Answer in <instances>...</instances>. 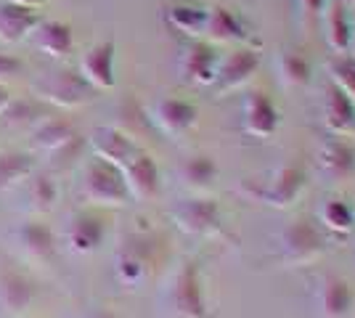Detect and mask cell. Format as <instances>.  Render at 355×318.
I'll return each instance as SVG.
<instances>
[{
    "label": "cell",
    "mask_w": 355,
    "mask_h": 318,
    "mask_svg": "<svg viewBox=\"0 0 355 318\" xmlns=\"http://www.w3.org/2000/svg\"><path fill=\"white\" fill-rule=\"evenodd\" d=\"M164 308L173 318H209L207 292L199 260H186L170 279L164 292Z\"/></svg>",
    "instance_id": "6da1fadb"
},
{
    "label": "cell",
    "mask_w": 355,
    "mask_h": 318,
    "mask_svg": "<svg viewBox=\"0 0 355 318\" xmlns=\"http://www.w3.org/2000/svg\"><path fill=\"white\" fill-rule=\"evenodd\" d=\"M326 247H329V236L321 228V223H315L313 218H297L286 228H282L276 236L279 260L289 268L308 265V263L324 258Z\"/></svg>",
    "instance_id": "7a4b0ae2"
},
{
    "label": "cell",
    "mask_w": 355,
    "mask_h": 318,
    "mask_svg": "<svg viewBox=\"0 0 355 318\" xmlns=\"http://www.w3.org/2000/svg\"><path fill=\"white\" fill-rule=\"evenodd\" d=\"M83 194L93 204H101V207H122L130 202V191H128V183H125V173L122 167L104 162V159H93L85 167V175H83Z\"/></svg>",
    "instance_id": "3957f363"
},
{
    "label": "cell",
    "mask_w": 355,
    "mask_h": 318,
    "mask_svg": "<svg viewBox=\"0 0 355 318\" xmlns=\"http://www.w3.org/2000/svg\"><path fill=\"white\" fill-rule=\"evenodd\" d=\"M308 186H311L308 170L300 162H286L279 170H273L268 186L260 191V199L273 210H292L308 194Z\"/></svg>",
    "instance_id": "277c9868"
},
{
    "label": "cell",
    "mask_w": 355,
    "mask_h": 318,
    "mask_svg": "<svg viewBox=\"0 0 355 318\" xmlns=\"http://www.w3.org/2000/svg\"><path fill=\"white\" fill-rule=\"evenodd\" d=\"M260 67H263V59H260V53L254 48L236 46L234 51H228L225 56H220L212 88H215L218 96H228V93L241 91V88H247L252 80L257 77Z\"/></svg>",
    "instance_id": "5b68a950"
},
{
    "label": "cell",
    "mask_w": 355,
    "mask_h": 318,
    "mask_svg": "<svg viewBox=\"0 0 355 318\" xmlns=\"http://www.w3.org/2000/svg\"><path fill=\"white\" fill-rule=\"evenodd\" d=\"M173 220H175V226L183 233L199 236V239L220 236L223 228H225L218 202H212L209 197H193L180 202L175 210H173Z\"/></svg>",
    "instance_id": "8992f818"
},
{
    "label": "cell",
    "mask_w": 355,
    "mask_h": 318,
    "mask_svg": "<svg viewBox=\"0 0 355 318\" xmlns=\"http://www.w3.org/2000/svg\"><path fill=\"white\" fill-rule=\"evenodd\" d=\"M241 127L247 136L254 138H273L282 130V112L273 96L266 91H250L241 104Z\"/></svg>",
    "instance_id": "52a82bcc"
},
{
    "label": "cell",
    "mask_w": 355,
    "mask_h": 318,
    "mask_svg": "<svg viewBox=\"0 0 355 318\" xmlns=\"http://www.w3.org/2000/svg\"><path fill=\"white\" fill-rule=\"evenodd\" d=\"M37 93L40 98L51 101L56 106H64V109H74V106H83L85 101L93 98V88L88 85V80L80 75V72H72V69H56L51 75L37 82Z\"/></svg>",
    "instance_id": "ba28073f"
},
{
    "label": "cell",
    "mask_w": 355,
    "mask_h": 318,
    "mask_svg": "<svg viewBox=\"0 0 355 318\" xmlns=\"http://www.w3.org/2000/svg\"><path fill=\"white\" fill-rule=\"evenodd\" d=\"M313 303L318 318H355V287L342 276H324L315 284Z\"/></svg>",
    "instance_id": "9c48e42d"
},
{
    "label": "cell",
    "mask_w": 355,
    "mask_h": 318,
    "mask_svg": "<svg viewBox=\"0 0 355 318\" xmlns=\"http://www.w3.org/2000/svg\"><path fill=\"white\" fill-rule=\"evenodd\" d=\"M151 117L157 122V127L162 130L164 136L180 138L186 133H191L199 122V109L196 104H191L189 98H175V96H164L159 98L154 109H151Z\"/></svg>",
    "instance_id": "30bf717a"
},
{
    "label": "cell",
    "mask_w": 355,
    "mask_h": 318,
    "mask_svg": "<svg viewBox=\"0 0 355 318\" xmlns=\"http://www.w3.org/2000/svg\"><path fill=\"white\" fill-rule=\"evenodd\" d=\"M218 64H220L218 48L207 40H191L183 51V56H180V72H183L186 82L212 88L215 75H218Z\"/></svg>",
    "instance_id": "8fae6325"
},
{
    "label": "cell",
    "mask_w": 355,
    "mask_h": 318,
    "mask_svg": "<svg viewBox=\"0 0 355 318\" xmlns=\"http://www.w3.org/2000/svg\"><path fill=\"white\" fill-rule=\"evenodd\" d=\"M114 59H117V48L112 40H101L96 46H90L83 59H80V75L88 80L93 91H109L114 88L117 75H114Z\"/></svg>",
    "instance_id": "7c38bea8"
},
{
    "label": "cell",
    "mask_w": 355,
    "mask_h": 318,
    "mask_svg": "<svg viewBox=\"0 0 355 318\" xmlns=\"http://www.w3.org/2000/svg\"><path fill=\"white\" fill-rule=\"evenodd\" d=\"M315 167L326 181L340 183L355 175V146L345 138H331L318 146L315 152Z\"/></svg>",
    "instance_id": "4fadbf2b"
},
{
    "label": "cell",
    "mask_w": 355,
    "mask_h": 318,
    "mask_svg": "<svg viewBox=\"0 0 355 318\" xmlns=\"http://www.w3.org/2000/svg\"><path fill=\"white\" fill-rule=\"evenodd\" d=\"M247 37V24L244 19L228 8V6H207V27H205V40L212 46H241Z\"/></svg>",
    "instance_id": "5bb4252c"
},
{
    "label": "cell",
    "mask_w": 355,
    "mask_h": 318,
    "mask_svg": "<svg viewBox=\"0 0 355 318\" xmlns=\"http://www.w3.org/2000/svg\"><path fill=\"white\" fill-rule=\"evenodd\" d=\"M321 120H324V127L331 136H355V101L347 93H342L340 88L329 85L324 96V106H321Z\"/></svg>",
    "instance_id": "9a60e30c"
},
{
    "label": "cell",
    "mask_w": 355,
    "mask_h": 318,
    "mask_svg": "<svg viewBox=\"0 0 355 318\" xmlns=\"http://www.w3.org/2000/svg\"><path fill=\"white\" fill-rule=\"evenodd\" d=\"M106 239V220L96 212H80L69 220L67 228V244L77 255H90L101 249Z\"/></svg>",
    "instance_id": "2e32d148"
},
{
    "label": "cell",
    "mask_w": 355,
    "mask_h": 318,
    "mask_svg": "<svg viewBox=\"0 0 355 318\" xmlns=\"http://www.w3.org/2000/svg\"><path fill=\"white\" fill-rule=\"evenodd\" d=\"M40 24L37 8L32 6H21L14 0H0V40L14 46L21 43L27 35L35 32V27Z\"/></svg>",
    "instance_id": "e0dca14e"
},
{
    "label": "cell",
    "mask_w": 355,
    "mask_h": 318,
    "mask_svg": "<svg viewBox=\"0 0 355 318\" xmlns=\"http://www.w3.org/2000/svg\"><path fill=\"white\" fill-rule=\"evenodd\" d=\"M122 173H125V183H128L130 199H144L146 202V199L157 197L162 175H159V167L154 162V157L138 152L128 165L122 167Z\"/></svg>",
    "instance_id": "ac0fdd59"
},
{
    "label": "cell",
    "mask_w": 355,
    "mask_h": 318,
    "mask_svg": "<svg viewBox=\"0 0 355 318\" xmlns=\"http://www.w3.org/2000/svg\"><path fill=\"white\" fill-rule=\"evenodd\" d=\"M273 69L284 88H305L311 85L313 64L305 51L297 46H282L273 56Z\"/></svg>",
    "instance_id": "d6986e66"
},
{
    "label": "cell",
    "mask_w": 355,
    "mask_h": 318,
    "mask_svg": "<svg viewBox=\"0 0 355 318\" xmlns=\"http://www.w3.org/2000/svg\"><path fill=\"white\" fill-rule=\"evenodd\" d=\"M178 175H180V183H183L186 191H191L196 197H207L218 183L220 167L209 154H193L180 165Z\"/></svg>",
    "instance_id": "ffe728a7"
},
{
    "label": "cell",
    "mask_w": 355,
    "mask_h": 318,
    "mask_svg": "<svg viewBox=\"0 0 355 318\" xmlns=\"http://www.w3.org/2000/svg\"><path fill=\"white\" fill-rule=\"evenodd\" d=\"M90 146H93V154L98 159L112 162L117 167H125L138 154V146L117 127H98L90 136Z\"/></svg>",
    "instance_id": "44dd1931"
},
{
    "label": "cell",
    "mask_w": 355,
    "mask_h": 318,
    "mask_svg": "<svg viewBox=\"0 0 355 318\" xmlns=\"http://www.w3.org/2000/svg\"><path fill=\"white\" fill-rule=\"evenodd\" d=\"M321 21H324V35H326V46L331 48L334 53H347L350 48H353V40H355V24L350 14H347V6H342L340 0L337 3H331V6H326L324 16H321Z\"/></svg>",
    "instance_id": "7402d4cb"
},
{
    "label": "cell",
    "mask_w": 355,
    "mask_h": 318,
    "mask_svg": "<svg viewBox=\"0 0 355 318\" xmlns=\"http://www.w3.org/2000/svg\"><path fill=\"white\" fill-rule=\"evenodd\" d=\"M164 21L170 30L180 32L191 40H205L207 27V6L199 3H173L164 8Z\"/></svg>",
    "instance_id": "603a6c76"
},
{
    "label": "cell",
    "mask_w": 355,
    "mask_h": 318,
    "mask_svg": "<svg viewBox=\"0 0 355 318\" xmlns=\"http://www.w3.org/2000/svg\"><path fill=\"white\" fill-rule=\"evenodd\" d=\"M35 43L37 48L48 53L51 59H64L69 56L74 48V35L72 27L64 24V21H56V19H48V21H40L35 27Z\"/></svg>",
    "instance_id": "cb8c5ba5"
},
{
    "label": "cell",
    "mask_w": 355,
    "mask_h": 318,
    "mask_svg": "<svg viewBox=\"0 0 355 318\" xmlns=\"http://www.w3.org/2000/svg\"><path fill=\"white\" fill-rule=\"evenodd\" d=\"M19 242L32 258L48 260L56 249V236H53L51 226L43 223V220H30V223H24L19 228Z\"/></svg>",
    "instance_id": "d4e9b609"
},
{
    "label": "cell",
    "mask_w": 355,
    "mask_h": 318,
    "mask_svg": "<svg viewBox=\"0 0 355 318\" xmlns=\"http://www.w3.org/2000/svg\"><path fill=\"white\" fill-rule=\"evenodd\" d=\"M35 170V159L27 152H16V149H6L0 152V191L11 188L19 181L30 178Z\"/></svg>",
    "instance_id": "484cf974"
},
{
    "label": "cell",
    "mask_w": 355,
    "mask_h": 318,
    "mask_svg": "<svg viewBox=\"0 0 355 318\" xmlns=\"http://www.w3.org/2000/svg\"><path fill=\"white\" fill-rule=\"evenodd\" d=\"M35 297L32 284L21 276V273H3L0 276V303L8 310H24Z\"/></svg>",
    "instance_id": "4316f807"
},
{
    "label": "cell",
    "mask_w": 355,
    "mask_h": 318,
    "mask_svg": "<svg viewBox=\"0 0 355 318\" xmlns=\"http://www.w3.org/2000/svg\"><path fill=\"white\" fill-rule=\"evenodd\" d=\"M148 276V258L141 247H125L117 255V279L125 287H138Z\"/></svg>",
    "instance_id": "83f0119b"
},
{
    "label": "cell",
    "mask_w": 355,
    "mask_h": 318,
    "mask_svg": "<svg viewBox=\"0 0 355 318\" xmlns=\"http://www.w3.org/2000/svg\"><path fill=\"white\" fill-rule=\"evenodd\" d=\"M318 223L324 231H331V233H347L353 231L355 226V210L350 202L345 199H329L321 212H318Z\"/></svg>",
    "instance_id": "f1b7e54d"
},
{
    "label": "cell",
    "mask_w": 355,
    "mask_h": 318,
    "mask_svg": "<svg viewBox=\"0 0 355 318\" xmlns=\"http://www.w3.org/2000/svg\"><path fill=\"white\" fill-rule=\"evenodd\" d=\"M74 136H77V133H74V127L69 125V122L45 120V122H40L37 130H35V143H37L40 149H45V152L53 154L56 149L67 146Z\"/></svg>",
    "instance_id": "f546056e"
},
{
    "label": "cell",
    "mask_w": 355,
    "mask_h": 318,
    "mask_svg": "<svg viewBox=\"0 0 355 318\" xmlns=\"http://www.w3.org/2000/svg\"><path fill=\"white\" fill-rule=\"evenodd\" d=\"M30 199H32V204H35V210L48 212L59 202V186H56V181H53L51 175H37V178L32 181Z\"/></svg>",
    "instance_id": "4dcf8cb0"
},
{
    "label": "cell",
    "mask_w": 355,
    "mask_h": 318,
    "mask_svg": "<svg viewBox=\"0 0 355 318\" xmlns=\"http://www.w3.org/2000/svg\"><path fill=\"white\" fill-rule=\"evenodd\" d=\"M329 75H331V85L347 93L355 101V61L353 59H334L329 64Z\"/></svg>",
    "instance_id": "1f68e13d"
},
{
    "label": "cell",
    "mask_w": 355,
    "mask_h": 318,
    "mask_svg": "<svg viewBox=\"0 0 355 318\" xmlns=\"http://www.w3.org/2000/svg\"><path fill=\"white\" fill-rule=\"evenodd\" d=\"M295 6H297V21H300V27L313 30L321 21L329 0H295Z\"/></svg>",
    "instance_id": "d6a6232c"
},
{
    "label": "cell",
    "mask_w": 355,
    "mask_h": 318,
    "mask_svg": "<svg viewBox=\"0 0 355 318\" xmlns=\"http://www.w3.org/2000/svg\"><path fill=\"white\" fill-rule=\"evenodd\" d=\"M19 72H21V61L11 56V53H0V85L14 80Z\"/></svg>",
    "instance_id": "836d02e7"
},
{
    "label": "cell",
    "mask_w": 355,
    "mask_h": 318,
    "mask_svg": "<svg viewBox=\"0 0 355 318\" xmlns=\"http://www.w3.org/2000/svg\"><path fill=\"white\" fill-rule=\"evenodd\" d=\"M8 104H11V93H8L6 85H0V114L8 109Z\"/></svg>",
    "instance_id": "e575fe53"
},
{
    "label": "cell",
    "mask_w": 355,
    "mask_h": 318,
    "mask_svg": "<svg viewBox=\"0 0 355 318\" xmlns=\"http://www.w3.org/2000/svg\"><path fill=\"white\" fill-rule=\"evenodd\" d=\"M88 318H119L117 313H112V310H96V313H90Z\"/></svg>",
    "instance_id": "d590c367"
},
{
    "label": "cell",
    "mask_w": 355,
    "mask_h": 318,
    "mask_svg": "<svg viewBox=\"0 0 355 318\" xmlns=\"http://www.w3.org/2000/svg\"><path fill=\"white\" fill-rule=\"evenodd\" d=\"M14 3H21V6H32V8H37V3H40V0H14Z\"/></svg>",
    "instance_id": "8d00e7d4"
},
{
    "label": "cell",
    "mask_w": 355,
    "mask_h": 318,
    "mask_svg": "<svg viewBox=\"0 0 355 318\" xmlns=\"http://www.w3.org/2000/svg\"><path fill=\"white\" fill-rule=\"evenodd\" d=\"M342 6H350V8H355V0H340Z\"/></svg>",
    "instance_id": "74e56055"
},
{
    "label": "cell",
    "mask_w": 355,
    "mask_h": 318,
    "mask_svg": "<svg viewBox=\"0 0 355 318\" xmlns=\"http://www.w3.org/2000/svg\"><path fill=\"white\" fill-rule=\"evenodd\" d=\"M353 24H355V8H353Z\"/></svg>",
    "instance_id": "f35d334b"
},
{
    "label": "cell",
    "mask_w": 355,
    "mask_h": 318,
    "mask_svg": "<svg viewBox=\"0 0 355 318\" xmlns=\"http://www.w3.org/2000/svg\"><path fill=\"white\" fill-rule=\"evenodd\" d=\"M353 53H355V40H353ZM355 61V59H353Z\"/></svg>",
    "instance_id": "ab89813d"
},
{
    "label": "cell",
    "mask_w": 355,
    "mask_h": 318,
    "mask_svg": "<svg viewBox=\"0 0 355 318\" xmlns=\"http://www.w3.org/2000/svg\"><path fill=\"white\" fill-rule=\"evenodd\" d=\"M353 210H355V204H353Z\"/></svg>",
    "instance_id": "60d3db41"
}]
</instances>
